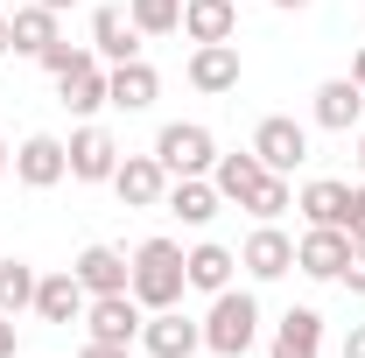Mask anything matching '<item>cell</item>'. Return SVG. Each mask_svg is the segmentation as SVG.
<instances>
[{"mask_svg": "<svg viewBox=\"0 0 365 358\" xmlns=\"http://www.w3.org/2000/svg\"><path fill=\"white\" fill-rule=\"evenodd\" d=\"M162 204H169L182 225H211L218 211H225V197H218V183H211V176H176Z\"/></svg>", "mask_w": 365, "mask_h": 358, "instance_id": "7402d4cb", "label": "cell"}, {"mask_svg": "<svg viewBox=\"0 0 365 358\" xmlns=\"http://www.w3.org/2000/svg\"><path fill=\"white\" fill-rule=\"evenodd\" d=\"M211 183H218V197H225V204L253 211L260 225H267V218H281V211L295 204V183H288V176H274V169H260V155H253V148H246V155H218Z\"/></svg>", "mask_w": 365, "mask_h": 358, "instance_id": "6da1fadb", "label": "cell"}, {"mask_svg": "<svg viewBox=\"0 0 365 358\" xmlns=\"http://www.w3.org/2000/svg\"><path fill=\"white\" fill-rule=\"evenodd\" d=\"M162 98V71L134 56V63H106V106H120V113H148Z\"/></svg>", "mask_w": 365, "mask_h": 358, "instance_id": "4fadbf2b", "label": "cell"}, {"mask_svg": "<svg viewBox=\"0 0 365 358\" xmlns=\"http://www.w3.org/2000/svg\"><path fill=\"white\" fill-rule=\"evenodd\" d=\"M127 14H134L140 36H176L182 29V0H127Z\"/></svg>", "mask_w": 365, "mask_h": 358, "instance_id": "4316f807", "label": "cell"}, {"mask_svg": "<svg viewBox=\"0 0 365 358\" xmlns=\"http://www.w3.org/2000/svg\"><path fill=\"white\" fill-rule=\"evenodd\" d=\"M113 190H120V204H127V211H155V204L169 197V169H162L155 155H120Z\"/></svg>", "mask_w": 365, "mask_h": 358, "instance_id": "9a60e30c", "label": "cell"}, {"mask_svg": "<svg viewBox=\"0 0 365 358\" xmlns=\"http://www.w3.org/2000/svg\"><path fill=\"white\" fill-rule=\"evenodd\" d=\"M134 302L140 310H176L182 288H190V274H182V246L176 239H140L134 246Z\"/></svg>", "mask_w": 365, "mask_h": 358, "instance_id": "3957f363", "label": "cell"}, {"mask_svg": "<svg viewBox=\"0 0 365 358\" xmlns=\"http://www.w3.org/2000/svg\"><path fill=\"white\" fill-rule=\"evenodd\" d=\"M7 49H14V29H7V14H0V56H7Z\"/></svg>", "mask_w": 365, "mask_h": 358, "instance_id": "836d02e7", "label": "cell"}, {"mask_svg": "<svg viewBox=\"0 0 365 358\" xmlns=\"http://www.w3.org/2000/svg\"><path fill=\"white\" fill-rule=\"evenodd\" d=\"M63 176H71V148L56 134H29L14 148V183H21V190H56Z\"/></svg>", "mask_w": 365, "mask_h": 358, "instance_id": "9c48e42d", "label": "cell"}, {"mask_svg": "<svg viewBox=\"0 0 365 358\" xmlns=\"http://www.w3.org/2000/svg\"><path fill=\"white\" fill-rule=\"evenodd\" d=\"M337 281H344V288H351V295H365V246H351V267L337 274Z\"/></svg>", "mask_w": 365, "mask_h": 358, "instance_id": "f546056e", "label": "cell"}, {"mask_svg": "<svg viewBox=\"0 0 365 358\" xmlns=\"http://www.w3.org/2000/svg\"><path fill=\"white\" fill-rule=\"evenodd\" d=\"M260 344V295L253 288H225L204 310V352L211 358H246Z\"/></svg>", "mask_w": 365, "mask_h": 358, "instance_id": "7a4b0ae2", "label": "cell"}, {"mask_svg": "<svg viewBox=\"0 0 365 358\" xmlns=\"http://www.w3.org/2000/svg\"><path fill=\"white\" fill-rule=\"evenodd\" d=\"M239 267L253 274V281H281V274H295V239L281 232V225H253L246 232V246H239Z\"/></svg>", "mask_w": 365, "mask_h": 358, "instance_id": "30bf717a", "label": "cell"}, {"mask_svg": "<svg viewBox=\"0 0 365 358\" xmlns=\"http://www.w3.org/2000/svg\"><path fill=\"white\" fill-rule=\"evenodd\" d=\"M43 7H56V14H63V7H78V0H43Z\"/></svg>", "mask_w": 365, "mask_h": 358, "instance_id": "74e56055", "label": "cell"}, {"mask_svg": "<svg viewBox=\"0 0 365 358\" xmlns=\"http://www.w3.org/2000/svg\"><path fill=\"white\" fill-rule=\"evenodd\" d=\"M309 120H317L323 134H351V127L365 120V91H359V78H323L317 98H309Z\"/></svg>", "mask_w": 365, "mask_h": 358, "instance_id": "5bb4252c", "label": "cell"}, {"mask_svg": "<svg viewBox=\"0 0 365 358\" xmlns=\"http://www.w3.org/2000/svg\"><path fill=\"white\" fill-rule=\"evenodd\" d=\"M85 288H78V274L71 267H56V274H43V281H36V316H43V323H63V330H71V323H85Z\"/></svg>", "mask_w": 365, "mask_h": 358, "instance_id": "ac0fdd59", "label": "cell"}, {"mask_svg": "<svg viewBox=\"0 0 365 358\" xmlns=\"http://www.w3.org/2000/svg\"><path fill=\"white\" fill-rule=\"evenodd\" d=\"M91 56L98 63H134L140 56V29L127 7H91Z\"/></svg>", "mask_w": 365, "mask_h": 358, "instance_id": "2e32d148", "label": "cell"}, {"mask_svg": "<svg viewBox=\"0 0 365 358\" xmlns=\"http://www.w3.org/2000/svg\"><path fill=\"white\" fill-rule=\"evenodd\" d=\"M56 91H63V106H71L78 120H91V113L106 106V63H98V56H85L78 71H63V78H56Z\"/></svg>", "mask_w": 365, "mask_h": 358, "instance_id": "cb8c5ba5", "label": "cell"}, {"mask_svg": "<svg viewBox=\"0 0 365 358\" xmlns=\"http://www.w3.org/2000/svg\"><path fill=\"white\" fill-rule=\"evenodd\" d=\"M78 358H134V344H98V337H85V352Z\"/></svg>", "mask_w": 365, "mask_h": 358, "instance_id": "4dcf8cb0", "label": "cell"}, {"mask_svg": "<svg viewBox=\"0 0 365 358\" xmlns=\"http://www.w3.org/2000/svg\"><path fill=\"white\" fill-rule=\"evenodd\" d=\"M267 358H323V316L317 310H288L281 323H274Z\"/></svg>", "mask_w": 365, "mask_h": 358, "instance_id": "44dd1931", "label": "cell"}, {"mask_svg": "<svg viewBox=\"0 0 365 358\" xmlns=\"http://www.w3.org/2000/svg\"><path fill=\"white\" fill-rule=\"evenodd\" d=\"M337 358H365V323H351V330H344V352Z\"/></svg>", "mask_w": 365, "mask_h": 358, "instance_id": "1f68e13d", "label": "cell"}, {"mask_svg": "<svg viewBox=\"0 0 365 358\" xmlns=\"http://www.w3.org/2000/svg\"><path fill=\"white\" fill-rule=\"evenodd\" d=\"M274 7H288V14H295V7H309V0H274Z\"/></svg>", "mask_w": 365, "mask_h": 358, "instance_id": "8d00e7d4", "label": "cell"}, {"mask_svg": "<svg viewBox=\"0 0 365 358\" xmlns=\"http://www.w3.org/2000/svg\"><path fill=\"white\" fill-rule=\"evenodd\" d=\"M63 148H71V183H113V169H120V140L106 134L98 120H85Z\"/></svg>", "mask_w": 365, "mask_h": 358, "instance_id": "7c38bea8", "label": "cell"}, {"mask_svg": "<svg viewBox=\"0 0 365 358\" xmlns=\"http://www.w3.org/2000/svg\"><path fill=\"white\" fill-rule=\"evenodd\" d=\"M71 274H78L85 295H120V288L134 281V260H127L120 246H85V253L71 260Z\"/></svg>", "mask_w": 365, "mask_h": 358, "instance_id": "e0dca14e", "label": "cell"}, {"mask_svg": "<svg viewBox=\"0 0 365 358\" xmlns=\"http://www.w3.org/2000/svg\"><path fill=\"white\" fill-rule=\"evenodd\" d=\"M36 281H43V274L29 267V260H14V253H7V260H0V310H7V316L36 310Z\"/></svg>", "mask_w": 365, "mask_h": 358, "instance_id": "484cf974", "label": "cell"}, {"mask_svg": "<svg viewBox=\"0 0 365 358\" xmlns=\"http://www.w3.org/2000/svg\"><path fill=\"white\" fill-rule=\"evenodd\" d=\"M140 323H148V310L134 302V288H120V295H91V302H85V330L98 337V344H134Z\"/></svg>", "mask_w": 365, "mask_h": 358, "instance_id": "ba28073f", "label": "cell"}, {"mask_svg": "<svg viewBox=\"0 0 365 358\" xmlns=\"http://www.w3.org/2000/svg\"><path fill=\"white\" fill-rule=\"evenodd\" d=\"M182 274H190V288H197V295H225L232 274H239V253L218 246V239H204V246H190V253H182Z\"/></svg>", "mask_w": 365, "mask_h": 358, "instance_id": "d6986e66", "label": "cell"}, {"mask_svg": "<svg viewBox=\"0 0 365 358\" xmlns=\"http://www.w3.org/2000/svg\"><path fill=\"white\" fill-rule=\"evenodd\" d=\"M7 162H14V148H7V140H0V176H7Z\"/></svg>", "mask_w": 365, "mask_h": 358, "instance_id": "d590c367", "label": "cell"}, {"mask_svg": "<svg viewBox=\"0 0 365 358\" xmlns=\"http://www.w3.org/2000/svg\"><path fill=\"white\" fill-rule=\"evenodd\" d=\"M155 162L169 169V183L176 176H211L218 169V140H211V127H197V120H169L155 134Z\"/></svg>", "mask_w": 365, "mask_h": 358, "instance_id": "277c9868", "label": "cell"}, {"mask_svg": "<svg viewBox=\"0 0 365 358\" xmlns=\"http://www.w3.org/2000/svg\"><path fill=\"white\" fill-rule=\"evenodd\" d=\"M182 36L190 43H232L239 36V0H182Z\"/></svg>", "mask_w": 365, "mask_h": 358, "instance_id": "ffe728a7", "label": "cell"}, {"mask_svg": "<svg viewBox=\"0 0 365 358\" xmlns=\"http://www.w3.org/2000/svg\"><path fill=\"white\" fill-rule=\"evenodd\" d=\"M253 155H260V169H274V176H295L309 162V127L288 120V113H267L253 127Z\"/></svg>", "mask_w": 365, "mask_h": 358, "instance_id": "5b68a950", "label": "cell"}, {"mask_svg": "<svg viewBox=\"0 0 365 358\" xmlns=\"http://www.w3.org/2000/svg\"><path fill=\"white\" fill-rule=\"evenodd\" d=\"M359 176H365V134H359Z\"/></svg>", "mask_w": 365, "mask_h": 358, "instance_id": "f35d334b", "label": "cell"}, {"mask_svg": "<svg viewBox=\"0 0 365 358\" xmlns=\"http://www.w3.org/2000/svg\"><path fill=\"white\" fill-rule=\"evenodd\" d=\"M140 352L148 358H197L204 352V316H182L176 310H148V323H140Z\"/></svg>", "mask_w": 365, "mask_h": 358, "instance_id": "8992f818", "label": "cell"}, {"mask_svg": "<svg viewBox=\"0 0 365 358\" xmlns=\"http://www.w3.org/2000/svg\"><path fill=\"white\" fill-rule=\"evenodd\" d=\"M344 267H351V232H344V225H309V232L295 239V274L337 281Z\"/></svg>", "mask_w": 365, "mask_h": 358, "instance_id": "52a82bcc", "label": "cell"}, {"mask_svg": "<svg viewBox=\"0 0 365 358\" xmlns=\"http://www.w3.org/2000/svg\"><path fill=\"white\" fill-rule=\"evenodd\" d=\"M344 232H351V246H365V183L351 190V218H344Z\"/></svg>", "mask_w": 365, "mask_h": 358, "instance_id": "f1b7e54d", "label": "cell"}, {"mask_svg": "<svg viewBox=\"0 0 365 358\" xmlns=\"http://www.w3.org/2000/svg\"><path fill=\"white\" fill-rule=\"evenodd\" d=\"M0 358H14V316L0 310Z\"/></svg>", "mask_w": 365, "mask_h": 358, "instance_id": "d6a6232c", "label": "cell"}, {"mask_svg": "<svg viewBox=\"0 0 365 358\" xmlns=\"http://www.w3.org/2000/svg\"><path fill=\"white\" fill-rule=\"evenodd\" d=\"M182 78L204 91V98H218V91H239V78H246V63H239V43H197V49H190V63H182Z\"/></svg>", "mask_w": 365, "mask_h": 358, "instance_id": "8fae6325", "label": "cell"}, {"mask_svg": "<svg viewBox=\"0 0 365 358\" xmlns=\"http://www.w3.org/2000/svg\"><path fill=\"white\" fill-rule=\"evenodd\" d=\"M85 56H91V43L78 49V43H63V36H56V43H49L43 56H36V63H43L49 78H63V71H78V63H85Z\"/></svg>", "mask_w": 365, "mask_h": 358, "instance_id": "83f0119b", "label": "cell"}, {"mask_svg": "<svg viewBox=\"0 0 365 358\" xmlns=\"http://www.w3.org/2000/svg\"><path fill=\"white\" fill-rule=\"evenodd\" d=\"M351 78H359V91H365V49H359V56H351Z\"/></svg>", "mask_w": 365, "mask_h": 358, "instance_id": "e575fe53", "label": "cell"}, {"mask_svg": "<svg viewBox=\"0 0 365 358\" xmlns=\"http://www.w3.org/2000/svg\"><path fill=\"white\" fill-rule=\"evenodd\" d=\"M295 211H302L309 225H344V218H351V183H337V176H317V183H302Z\"/></svg>", "mask_w": 365, "mask_h": 358, "instance_id": "603a6c76", "label": "cell"}, {"mask_svg": "<svg viewBox=\"0 0 365 358\" xmlns=\"http://www.w3.org/2000/svg\"><path fill=\"white\" fill-rule=\"evenodd\" d=\"M7 29H14V56H43V49L56 43V7L29 0V7H14V14H7Z\"/></svg>", "mask_w": 365, "mask_h": 358, "instance_id": "d4e9b609", "label": "cell"}]
</instances>
